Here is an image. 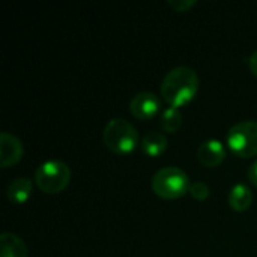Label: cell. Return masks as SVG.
<instances>
[{
  "label": "cell",
  "instance_id": "6da1fadb",
  "mask_svg": "<svg viewBox=\"0 0 257 257\" xmlns=\"http://www.w3.org/2000/svg\"><path fill=\"white\" fill-rule=\"evenodd\" d=\"M199 90V77L188 66L170 69L161 83V96L170 107H182L191 102Z\"/></svg>",
  "mask_w": 257,
  "mask_h": 257
},
{
  "label": "cell",
  "instance_id": "7a4b0ae2",
  "mask_svg": "<svg viewBox=\"0 0 257 257\" xmlns=\"http://www.w3.org/2000/svg\"><path fill=\"white\" fill-rule=\"evenodd\" d=\"M104 145L116 155H128L139 145V133L136 126L122 117H114L107 122L102 133Z\"/></svg>",
  "mask_w": 257,
  "mask_h": 257
},
{
  "label": "cell",
  "instance_id": "3957f363",
  "mask_svg": "<svg viewBox=\"0 0 257 257\" xmlns=\"http://www.w3.org/2000/svg\"><path fill=\"white\" fill-rule=\"evenodd\" d=\"M190 178L188 175L175 166L163 167L152 176V191L166 200H175L187 193H190Z\"/></svg>",
  "mask_w": 257,
  "mask_h": 257
},
{
  "label": "cell",
  "instance_id": "277c9868",
  "mask_svg": "<svg viewBox=\"0 0 257 257\" xmlns=\"http://www.w3.org/2000/svg\"><path fill=\"white\" fill-rule=\"evenodd\" d=\"M71 169L60 160H50L41 164L35 172L36 187L45 194H57L63 191L71 181Z\"/></svg>",
  "mask_w": 257,
  "mask_h": 257
},
{
  "label": "cell",
  "instance_id": "5b68a950",
  "mask_svg": "<svg viewBox=\"0 0 257 257\" xmlns=\"http://www.w3.org/2000/svg\"><path fill=\"white\" fill-rule=\"evenodd\" d=\"M229 151L238 158L257 155V120H242L235 123L226 136Z\"/></svg>",
  "mask_w": 257,
  "mask_h": 257
},
{
  "label": "cell",
  "instance_id": "8992f818",
  "mask_svg": "<svg viewBox=\"0 0 257 257\" xmlns=\"http://www.w3.org/2000/svg\"><path fill=\"white\" fill-rule=\"evenodd\" d=\"M161 108L160 98L152 92H140L130 101V113L139 120H149Z\"/></svg>",
  "mask_w": 257,
  "mask_h": 257
},
{
  "label": "cell",
  "instance_id": "52a82bcc",
  "mask_svg": "<svg viewBox=\"0 0 257 257\" xmlns=\"http://www.w3.org/2000/svg\"><path fill=\"white\" fill-rule=\"evenodd\" d=\"M23 154L24 148L18 137L9 133L0 134V166L3 169L17 164L21 160Z\"/></svg>",
  "mask_w": 257,
  "mask_h": 257
},
{
  "label": "cell",
  "instance_id": "ba28073f",
  "mask_svg": "<svg viewBox=\"0 0 257 257\" xmlns=\"http://www.w3.org/2000/svg\"><path fill=\"white\" fill-rule=\"evenodd\" d=\"M227 151L218 140H206L197 149L199 161L206 167H217L226 160Z\"/></svg>",
  "mask_w": 257,
  "mask_h": 257
},
{
  "label": "cell",
  "instance_id": "9c48e42d",
  "mask_svg": "<svg viewBox=\"0 0 257 257\" xmlns=\"http://www.w3.org/2000/svg\"><path fill=\"white\" fill-rule=\"evenodd\" d=\"M0 257H27L24 241L9 232L0 235Z\"/></svg>",
  "mask_w": 257,
  "mask_h": 257
},
{
  "label": "cell",
  "instance_id": "30bf717a",
  "mask_svg": "<svg viewBox=\"0 0 257 257\" xmlns=\"http://www.w3.org/2000/svg\"><path fill=\"white\" fill-rule=\"evenodd\" d=\"M229 206L233 211H247L253 203V191L245 184H236L229 193Z\"/></svg>",
  "mask_w": 257,
  "mask_h": 257
},
{
  "label": "cell",
  "instance_id": "8fae6325",
  "mask_svg": "<svg viewBox=\"0 0 257 257\" xmlns=\"http://www.w3.org/2000/svg\"><path fill=\"white\" fill-rule=\"evenodd\" d=\"M167 146H169V140L166 134L157 133V131H149L148 134H145L142 140V151L151 158H155L164 154Z\"/></svg>",
  "mask_w": 257,
  "mask_h": 257
},
{
  "label": "cell",
  "instance_id": "7c38bea8",
  "mask_svg": "<svg viewBox=\"0 0 257 257\" xmlns=\"http://www.w3.org/2000/svg\"><path fill=\"white\" fill-rule=\"evenodd\" d=\"M32 188H33V182L29 178H17L8 185L6 196L9 202L21 205L29 200L32 194Z\"/></svg>",
  "mask_w": 257,
  "mask_h": 257
},
{
  "label": "cell",
  "instance_id": "4fadbf2b",
  "mask_svg": "<svg viewBox=\"0 0 257 257\" xmlns=\"http://www.w3.org/2000/svg\"><path fill=\"white\" fill-rule=\"evenodd\" d=\"M182 125V113L176 107H169L166 108L161 116H160V126L163 131L173 134L176 133Z\"/></svg>",
  "mask_w": 257,
  "mask_h": 257
},
{
  "label": "cell",
  "instance_id": "5bb4252c",
  "mask_svg": "<svg viewBox=\"0 0 257 257\" xmlns=\"http://www.w3.org/2000/svg\"><path fill=\"white\" fill-rule=\"evenodd\" d=\"M190 194L196 199V200H206L208 197H209V194H211V190H209V187L205 184V182H200V181H197V182H193L191 184V187H190Z\"/></svg>",
  "mask_w": 257,
  "mask_h": 257
},
{
  "label": "cell",
  "instance_id": "9a60e30c",
  "mask_svg": "<svg viewBox=\"0 0 257 257\" xmlns=\"http://www.w3.org/2000/svg\"><path fill=\"white\" fill-rule=\"evenodd\" d=\"M169 6L176 12H187L190 8H193L197 2L196 0H169Z\"/></svg>",
  "mask_w": 257,
  "mask_h": 257
},
{
  "label": "cell",
  "instance_id": "2e32d148",
  "mask_svg": "<svg viewBox=\"0 0 257 257\" xmlns=\"http://www.w3.org/2000/svg\"><path fill=\"white\" fill-rule=\"evenodd\" d=\"M248 179L254 187H257V160L251 164V167L248 170Z\"/></svg>",
  "mask_w": 257,
  "mask_h": 257
},
{
  "label": "cell",
  "instance_id": "e0dca14e",
  "mask_svg": "<svg viewBox=\"0 0 257 257\" xmlns=\"http://www.w3.org/2000/svg\"><path fill=\"white\" fill-rule=\"evenodd\" d=\"M248 66H250V71L253 72V75L257 77V50L250 56L248 59Z\"/></svg>",
  "mask_w": 257,
  "mask_h": 257
}]
</instances>
